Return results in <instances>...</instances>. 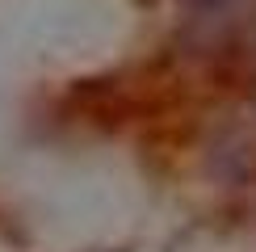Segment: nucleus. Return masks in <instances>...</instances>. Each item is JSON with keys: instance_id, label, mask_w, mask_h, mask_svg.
Returning <instances> with one entry per match:
<instances>
[{"instance_id": "f257e3e1", "label": "nucleus", "mask_w": 256, "mask_h": 252, "mask_svg": "<svg viewBox=\"0 0 256 252\" xmlns=\"http://www.w3.org/2000/svg\"><path fill=\"white\" fill-rule=\"evenodd\" d=\"M189 26L210 38H227L256 21V0H185Z\"/></svg>"}]
</instances>
